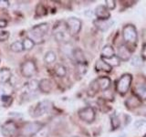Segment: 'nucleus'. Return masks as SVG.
I'll return each instance as SVG.
<instances>
[{"label": "nucleus", "mask_w": 146, "mask_h": 137, "mask_svg": "<svg viewBox=\"0 0 146 137\" xmlns=\"http://www.w3.org/2000/svg\"><path fill=\"white\" fill-rule=\"evenodd\" d=\"M49 29L48 23H40L34 26L29 32V38L34 41L35 44H40L44 41V37L47 35Z\"/></svg>", "instance_id": "1"}, {"label": "nucleus", "mask_w": 146, "mask_h": 137, "mask_svg": "<svg viewBox=\"0 0 146 137\" xmlns=\"http://www.w3.org/2000/svg\"><path fill=\"white\" fill-rule=\"evenodd\" d=\"M122 38L123 40L125 41L127 44L126 46L129 48V46H134L137 44V40H138V34H137V29L136 27L131 25L128 24L123 27L122 29Z\"/></svg>", "instance_id": "2"}, {"label": "nucleus", "mask_w": 146, "mask_h": 137, "mask_svg": "<svg viewBox=\"0 0 146 137\" xmlns=\"http://www.w3.org/2000/svg\"><path fill=\"white\" fill-rule=\"evenodd\" d=\"M131 81H132V76L131 74H129V73L122 74L116 83V91H118V93H120L121 95L126 94L131 87Z\"/></svg>", "instance_id": "3"}, {"label": "nucleus", "mask_w": 146, "mask_h": 137, "mask_svg": "<svg viewBox=\"0 0 146 137\" xmlns=\"http://www.w3.org/2000/svg\"><path fill=\"white\" fill-rule=\"evenodd\" d=\"M44 123L40 122H27L22 128V134L26 137H31L36 135V134L44 127Z\"/></svg>", "instance_id": "4"}, {"label": "nucleus", "mask_w": 146, "mask_h": 137, "mask_svg": "<svg viewBox=\"0 0 146 137\" xmlns=\"http://www.w3.org/2000/svg\"><path fill=\"white\" fill-rule=\"evenodd\" d=\"M51 107H52L51 102H49V100H42V102L36 103V105L33 108V111L30 113V115H32V117L35 118L41 117L45 115L46 113H48L50 111Z\"/></svg>", "instance_id": "5"}, {"label": "nucleus", "mask_w": 146, "mask_h": 137, "mask_svg": "<svg viewBox=\"0 0 146 137\" xmlns=\"http://www.w3.org/2000/svg\"><path fill=\"white\" fill-rule=\"evenodd\" d=\"M66 26L68 33L70 36H76L80 33L82 27V22L80 18L75 17H68L66 21Z\"/></svg>", "instance_id": "6"}, {"label": "nucleus", "mask_w": 146, "mask_h": 137, "mask_svg": "<svg viewBox=\"0 0 146 137\" xmlns=\"http://www.w3.org/2000/svg\"><path fill=\"white\" fill-rule=\"evenodd\" d=\"M78 115H79L81 121H83L87 123H91L95 121L96 112L92 107L87 106V107L81 108L80 110H79Z\"/></svg>", "instance_id": "7"}, {"label": "nucleus", "mask_w": 146, "mask_h": 137, "mask_svg": "<svg viewBox=\"0 0 146 137\" xmlns=\"http://www.w3.org/2000/svg\"><path fill=\"white\" fill-rule=\"evenodd\" d=\"M53 35L54 38L57 41L61 43H66L68 41V35H70L67 29L66 23L65 25H59V26H56L54 27L53 30Z\"/></svg>", "instance_id": "8"}, {"label": "nucleus", "mask_w": 146, "mask_h": 137, "mask_svg": "<svg viewBox=\"0 0 146 137\" xmlns=\"http://www.w3.org/2000/svg\"><path fill=\"white\" fill-rule=\"evenodd\" d=\"M36 65L33 61H31V59L26 61L21 65V73H22V75L26 78L33 77L36 74Z\"/></svg>", "instance_id": "9"}, {"label": "nucleus", "mask_w": 146, "mask_h": 137, "mask_svg": "<svg viewBox=\"0 0 146 137\" xmlns=\"http://www.w3.org/2000/svg\"><path fill=\"white\" fill-rule=\"evenodd\" d=\"M17 126L14 122L7 121L1 126V132L5 137H11L16 134Z\"/></svg>", "instance_id": "10"}, {"label": "nucleus", "mask_w": 146, "mask_h": 137, "mask_svg": "<svg viewBox=\"0 0 146 137\" xmlns=\"http://www.w3.org/2000/svg\"><path fill=\"white\" fill-rule=\"evenodd\" d=\"M94 14L97 19L99 20H108L111 17V13L109 9L104 6V5H100L95 8Z\"/></svg>", "instance_id": "11"}, {"label": "nucleus", "mask_w": 146, "mask_h": 137, "mask_svg": "<svg viewBox=\"0 0 146 137\" xmlns=\"http://www.w3.org/2000/svg\"><path fill=\"white\" fill-rule=\"evenodd\" d=\"M117 57L121 61H129L131 59V50L126 45H121L118 49Z\"/></svg>", "instance_id": "12"}, {"label": "nucleus", "mask_w": 146, "mask_h": 137, "mask_svg": "<svg viewBox=\"0 0 146 137\" xmlns=\"http://www.w3.org/2000/svg\"><path fill=\"white\" fill-rule=\"evenodd\" d=\"M134 93L139 99L146 100V80L138 83L134 88Z\"/></svg>", "instance_id": "13"}, {"label": "nucleus", "mask_w": 146, "mask_h": 137, "mask_svg": "<svg viewBox=\"0 0 146 137\" xmlns=\"http://www.w3.org/2000/svg\"><path fill=\"white\" fill-rule=\"evenodd\" d=\"M72 58L74 59V61L77 62L78 65H79V64H86V62H87L84 52L82 51V49H80V48L73 49Z\"/></svg>", "instance_id": "14"}, {"label": "nucleus", "mask_w": 146, "mask_h": 137, "mask_svg": "<svg viewBox=\"0 0 146 137\" xmlns=\"http://www.w3.org/2000/svg\"><path fill=\"white\" fill-rule=\"evenodd\" d=\"M94 25L97 29L102 32H105L110 29L113 24V22L111 19H108V20H99V19H96L94 20Z\"/></svg>", "instance_id": "15"}, {"label": "nucleus", "mask_w": 146, "mask_h": 137, "mask_svg": "<svg viewBox=\"0 0 146 137\" xmlns=\"http://www.w3.org/2000/svg\"><path fill=\"white\" fill-rule=\"evenodd\" d=\"M53 88V84L52 81L48 80V79H42L39 81V86L38 89L41 92L43 93H49L50 91L52 90Z\"/></svg>", "instance_id": "16"}, {"label": "nucleus", "mask_w": 146, "mask_h": 137, "mask_svg": "<svg viewBox=\"0 0 146 137\" xmlns=\"http://www.w3.org/2000/svg\"><path fill=\"white\" fill-rule=\"evenodd\" d=\"M96 80H97L98 84H99L100 90H107L111 85V79H110L109 77H106V76L99 77Z\"/></svg>", "instance_id": "17"}, {"label": "nucleus", "mask_w": 146, "mask_h": 137, "mask_svg": "<svg viewBox=\"0 0 146 137\" xmlns=\"http://www.w3.org/2000/svg\"><path fill=\"white\" fill-rule=\"evenodd\" d=\"M95 70L97 71H103V72H111L112 68L105 62L102 59H100L95 64Z\"/></svg>", "instance_id": "18"}, {"label": "nucleus", "mask_w": 146, "mask_h": 137, "mask_svg": "<svg viewBox=\"0 0 146 137\" xmlns=\"http://www.w3.org/2000/svg\"><path fill=\"white\" fill-rule=\"evenodd\" d=\"M113 56H115V50H114L112 46L111 45L104 46L102 50V54H100V59H110Z\"/></svg>", "instance_id": "19"}, {"label": "nucleus", "mask_w": 146, "mask_h": 137, "mask_svg": "<svg viewBox=\"0 0 146 137\" xmlns=\"http://www.w3.org/2000/svg\"><path fill=\"white\" fill-rule=\"evenodd\" d=\"M11 79V71L9 68H4L0 70V83L6 84Z\"/></svg>", "instance_id": "20"}, {"label": "nucleus", "mask_w": 146, "mask_h": 137, "mask_svg": "<svg viewBox=\"0 0 146 137\" xmlns=\"http://www.w3.org/2000/svg\"><path fill=\"white\" fill-rule=\"evenodd\" d=\"M54 72L55 74H56L58 77L59 78H63L65 77L66 74H67V68L66 67L62 65V64H56L54 67Z\"/></svg>", "instance_id": "21"}, {"label": "nucleus", "mask_w": 146, "mask_h": 137, "mask_svg": "<svg viewBox=\"0 0 146 137\" xmlns=\"http://www.w3.org/2000/svg\"><path fill=\"white\" fill-rule=\"evenodd\" d=\"M56 59H57V55L54 51L49 50V51L46 52L44 56V61L47 64H52L53 62L56 61Z\"/></svg>", "instance_id": "22"}, {"label": "nucleus", "mask_w": 146, "mask_h": 137, "mask_svg": "<svg viewBox=\"0 0 146 137\" xmlns=\"http://www.w3.org/2000/svg\"><path fill=\"white\" fill-rule=\"evenodd\" d=\"M103 61L107 64H109V65L111 66V68L117 67V66H119L121 64V61H120V59L117 57V55H115V56H113V57L110 58V59H103Z\"/></svg>", "instance_id": "23"}, {"label": "nucleus", "mask_w": 146, "mask_h": 137, "mask_svg": "<svg viewBox=\"0 0 146 137\" xmlns=\"http://www.w3.org/2000/svg\"><path fill=\"white\" fill-rule=\"evenodd\" d=\"M131 64L133 67L136 68H140L143 65V59L141 56H138V55H135L131 59Z\"/></svg>", "instance_id": "24"}, {"label": "nucleus", "mask_w": 146, "mask_h": 137, "mask_svg": "<svg viewBox=\"0 0 146 137\" xmlns=\"http://www.w3.org/2000/svg\"><path fill=\"white\" fill-rule=\"evenodd\" d=\"M10 49L12 50L13 52H21L24 50V48H23V44L21 41H15L10 45Z\"/></svg>", "instance_id": "25"}, {"label": "nucleus", "mask_w": 146, "mask_h": 137, "mask_svg": "<svg viewBox=\"0 0 146 137\" xmlns=\"http://www.w3.org/2000/svg\"><path fill=\"white\" fill-rule=\"evenodd\" d=\"M27 89H29L30 91L34 92V91L38 90V86H39V81L36 80H31L27 83Z\"/></svg>", "instance_id": "26"}, {"label": "nucleus", "mask_w": 146, "mask_h": 137, "mask_svg": "<svg viewBox=\"0 0 146 137\" xmlns=\"http://www.w3.org/2000/svg\"><path fill=\"white\" fill-rule=\"evenodd\" d=\"M22 44H23V48H24V49H26V50L32 49L34 48V46L36 45L34 43V41L31 40L29 38H26V39H23Z\"/></svg>", "instance_id": "27"}, {"label": "nucleus", "mask_w": 146, "mask_h": 137, "mask_svg": "<svg viewBox=\"0 0 146 137\" xmlns=\"http://www.w3.org/2000/svg\"><path fill=\"white\" fill-rule=\"evenodd\" d=\"M111 127L113 129H117V128L121 126V122L118 115L113 114V115H111Z\"/></svg>", "instance_id": "28"}, {"label": "nucleus", "mask_w": 146, "mask_h": 137, "mask_svg": "<svg viewBox=\"0 0 146 137\" xmlns=\"http://www.w3.org/2000/svg\"><path fill=\"white\" fill-rule=\"evenodd\" d=\"M36 16L38 17H43L45 16L46 14H47V9H46V7L43 6V5H38V7H36Z\"/></svg>", "instance_id": "29"}, {"label": "nucleus", "mask_w": 146, "mask_h": 137, "mask_svg": "<svg viewBox=\"0 0 146 137\" xmlns=\"http://www.w3.org/2000/svg\"><path fill=\"white\" fill-rule=\"evenodd\" d=\"M100 90V87H99V84L97 80H93L92 82L90 83V91H93V94H95L96 92H98Z\"/></svg>", "instance_id": "30"}, {"label": "nucleus", "mask_w": 146, "mask_h": 137, "mask_svg": "<svg viewBox=\"0 0 146 137\" xmlns=\"http://www.w3.org/2000/svg\"><path fill=\"white\" fill-rule=\"evenodd\" d=\"M105 4H106L105 7H106L109 10H113V9L116 7V1H114V0H106Z\"/></svg>", "instance_id": "31"}, {"label": "nucleus", "mask_w": 146, "mask_h": 137, "mask_svg": "<svg viewBox=\"0 0 146 137\" xmlns=\"http://www.w3.org/2000/svg\"><path fill=\"white\" fill-rule=\"evenodd\" d=\"M10 34H9L8 31H0V42H4V41H7Z\"/></svg>", "instance_id": "32"}, {"label": "nucleus", "mask_w": 146, "mask_h": 137, "mask_svg": "<svg viewBox=\"0 0 146 137\" xmlns=\"http://www.w3.org/2000/svg\"><path fill=\"white\" fill-rule=\"evenodd\" d=\"M47 127H43L42 129H41L38 134H36V135H38V137H46L48 134V129H46Z\"/></svg>", "instance_id": "33"}, {"label": "nucleus", "mask_w": 146, "mask_h": 137, "mask_svg": "<svg viewBox=\"0 0 146 137\" xmlns=\"http://www.w3.org/2000/svg\"><path fill=\"white\" fill-rule=\"evenodd\" d=\"M9 5H10V3L7 0H0V8H7Z\"/></svg>", "instance_id": "34"}, {"label": "nucleus", "mask_w": 146, "mask_h": 137, "mask_svg": "<svg viewBox=\"0 0 146 137\" xmlns=\"http://www.w3.org/2000/svg\"><path fill=\"white\" fill-rule=\"evenodd\" d=\"M1 100L3 102H10L12 100V98L9 95H2L1 96Z\"/></svg>", "instance_id": "35"}, {"label": "nucleus", "mask_w": 146, "mask_h": 137, "mask_svg": "<svg viewBox=\"0 0 146 137\" xmlns=\"http://www.w3.org/2000/svg\"><path fill=\"white\" fill-rule=\"evenodd\" d=\"M7 26V21L5 19H0V29L6 27Z\"/></svg>", "instance_id": "36"}, {"label": "nucleus", "mask_w": 146, "mask_h": 137, "mask_svg": "<svg viewBox=\"0 0 146 137\" xmlns=\"http://www.w3.org/2000/svg\"><path fill=\"white\" fill-rule=\"evenodd\" d=\"M143 137H146V134H145V135H144V136H143Z\"/></svg>", "instance_id": "37"}, {"label": "nucleus", "mask_w": 146, "mask_h": 137, "mask_svg": "<svg viewBox=\"0 0 146 137\" xmlns=\"http://www.w3.org/2000/svg\"><path fill=\"white\" fill-rule=\"evenodd\" d=\"M73 137H77V136H73Z\"/></svg>", "instance_id": "38"}]
</instances>
